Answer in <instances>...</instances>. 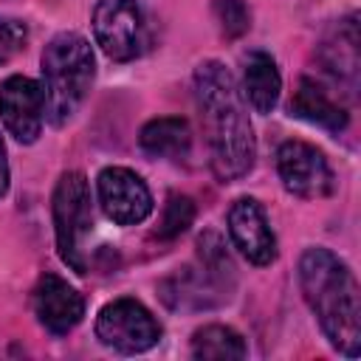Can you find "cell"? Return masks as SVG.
<instances>
[{
  "mask_svg": "<svg viewBox=\"0 0 361 361\" xmlns=\"http://www.w3.org/2000/svg\"><path fill=\"white\" fill-rule=\"evenodd\" d=\"M195 96H197L214 175L223 183L248 175L257 158V138L231 71L217 59L197 65Z\"/></svg>",
  "mask_w": 361,
  "mask_h": 361,
  "instance_id": "1",
  "label": "cell"
},
{
  "mask_svg": "<svg viewBox=\"0 0 361 361\" xmlns=\"http://www.w3.org/2000/svg\"><path fill=\"white\" fill-rule=\"evenodd\" d=\"M299 288L330 347L355 358L361 353V296L350 265L327 248H307L299 259Z\"/></svg>",
  "mask_w": 361,
  "mask_h": 361,
  "instance_id": "2",
  "label": "cell"
},
{
  "mask_svg": "<svg viewBox=\"0 0 361 361\" xmlns=\"http://www.w3.org/2000/svg\"><path fill=\"white\" fill-rule=\"evenodd\" d=\"M96 59L90 42L76 31H59L42 51V96L51 127L68 124L90 93Z\"/></svg>",
  "mask_w": 361,
  "mask_h": 361,
  "instance_id": "3",
  "label": "cell"
},
{
  "mask_svg": "<svg viewBox=\"0 0 361 361\" xmlns=\"http://www.w3.org/2000/svg\"><path fill=\"white\" fill-rule=\"evenodd\" d=\"M56 248L68 268L87 274V237L93 231V206L90 186L82 172H62L51 200Z\"/></svg>",
  "mask_w": 361,
  "mask_h": 361,
  "instance_id": "4",
  "label": "cell"
},
{
  "mask_svg": "<svg viewBox=\"0 0 361 361\" xmlns=\"http://www.w3.org/2000/svg\"><path fill=\"white\" fill-rule=\"evenodd\" d=\"M93 37L116 62H130L147 48V14L138 0H99L93 8Z\"/></svg>",
  "mask_w": 361,
  "mask_h": 361,
  "instance_id": "5",
  "label": "cell"
},
{
  "mask_svg": "<svg viewBox=\"0 0 361 361\" xmlns=\"http://www.w3.org/2000/svg\"><path fill=\"white\" fill-rule=\"evenodd\" d=\"M96 338L118 353H147L161 338L158 319L135 299H116L96 316Z\"/></svg>",
  "mask_w": 361,
  "mask_h": 361,
  "instance_id": "6",
  "label": "cell"
},
{
  "mask_svg": "<svg viewBox=\"0 0 361 361\" xmlns=\"http://www.w3.org/2000/svg\"><path fill=\"white\" fill-rule=\"evenodd\" d=\"M276 169L282 178V186L302 197V200H319L333 192V172L322 149L305 141H285L276 152Z\"/></svg>",
  "mask_w": 361,
  "mask_h": 361,
  "instance_id": "7",
  "label": "cell"
},
{
  "mask_svg": "<svg viewBox=\"0 0 361 361\" xmlns=\"http://www.w3.org/2000/svg\"><path fill=\"white\" fill-rule=\"evenodd\" d=\"M96 192L104 214L118 226H135L152 214V195L144 178L127 166L102 169L96 180Z\"/></svg>",
  "mask_w": 361,
  "mask_h": 361,
  "instance_id": "8",
  "label": "cell"
},
{
  "mask_svg": "<svg viewBox=\"0 0 361 361\" xmlns=\"http://www.w3.org/2000/svg\"><path fill=\"white\" fill-rule=\"evenodd\" d=\"M0 118L20 144H34L45 121L42 85L28 76H8L0 85Z\"/></svg>",
  "mask_w": 361,
  "mask_h": 361,
  "instance_id": "9",
  "label": "cell"
},
{
  "mask_svg": "<svg viewBox=\"0 0 361 361\" xmlns=\"http://www.w3.org/2000/svg\"><path fill=\"white\" fill-rule=\"evenodd\" d=\"M228 234L234 248L254 265H271L276 259V237L268 226L262 206L254 197H240L228 209Z\"/></svg>",
  "mask_w": 361,
  "mask_h": 361,
  "instance_id": "10",
  "label": "cell"
},
{
  "mask_svg": "<svg viewBox=\"0 0 361 361\" xmlns=\"http://www.w3.org/2000/svg\"><path fill=\"white\" fill-rule=\"evenodd\" d=\"M31 305H34V313H37L39 324L54 336L71 333L85 316L82 293L73 285H68V279H62L56 274H42L39 276V282L34 288V296H31Z\"/></svg>",
  "mask_w": 361,
  "mask_h": 361,
  "instance_id": "11",
  "label": "cell"
},
{
  "mask_svg": "<svg viewBox=\"0 0 361 361\" xmlns=\"http://www.w3.org/2000/svg\"><path fill=\"white\" fill-rule=\"evenodd\" d=\"M290 113L302 121H310L322 130H330V133H341L347 124H350V116L347 110L316 82V79H299L296 90H293V99H290Z\"/></svg>",
  "mask_w": 361,
  "mask_h": 361,
  "instance_id": "12",
  "label": "cell"
},
{
  "mask_svg": "<svg viewBox=\"0 0 361 361\" xmlns=\"http://www.w3.org/2000/svg\"><path fill=\"white\" fill-rule=\"evenodd\" d=\"M138 144L147 155L152 158H166V161H180L192 149V130L186 118L178 116H164L152 118L141 127Z\"/></svg>",
  "mask_w": 361,
  "mask_h": 361,
  "instance_id": "13",
  "label": "cell"
},
{
  "mask_svg": "<svg viewBox=\"0 0 361 361\" xmlns=\"http://www.w3.org/2000/svg\"><path fill=\"white\" fill-rule=\"evenodd\" d=\"M319 56L336 79L355 82V73H358V23H355V14L341 20L338 25H333L327 31V37L319 45Z\"/></svg>",
  "mask_w": 361,
  "mask_h": 361,
  "instance_id": "14",
  "label": "cell"
},
{
  "mask_svg": "<svg viewBox=\"0 0 361 361\" xmlns=\"http://www.w3.org/2000/svg\"><path fill=\"white\" fill-rule=\"evenodd\" d=\"M282 90V76L276 71L274 56L265 51H254L245 56V71H243V93L251 102L257 113H271L279 102Z\"/></svg>",
  "mask_w": 361,
  "mask_h": 361,
  "instance_id": "15",
  "label": "cell"
},
{
  "mask_svg": "<svg viewBox=\"0 0 361 361\" xmlns=\"http://www.w3.org/2000/svg\"><path fill=\"white\" fill-rule=\"evenodd\" d=\"M192 355L203 361H228V358H245L248 347L237 330L226 324H206L192 336Z\"/></svg>",
  "mask_w": 361,
  "mask_h": 361,
  "instance_id": "16",
  "label": "cell"
},
{
  "mask_svg": "<svg viewBox=\"0 0 361 361\" xmlns=\"http://www.w3.org/2000/svg\"><path fill=\"white\" fill-rule=\"evenodd\" d=\"M195 220V203L192 197L186 195H172L164 206V214H161V223H158V237L161 240H172L178 234H183Z\"/></svg>",
  "mask_w": 361,
  "mask_h": 361,
  "instance_id": "17",
  "label": "cell"
},
{
  "mask_svg": "<svg viewBox=\"0 0 361 361\" xmlns=\"http://www.w3.org/2000/svg\"><path fill=\"white\" fill-rule=\"evenodd\" d=\"M212 8H214V17L220 23V31L228 39H237L251 28V11L243 0H214Z\"/></svg>",
  "mask_w": 361,
  "mask_h": 361,
  "instance_id": "18",
  "label": "cell"
},
{
  "mask_svg": "<svg viewBox=\"0 0 361 361\" xmlns=\"http://www.w3.org/2000/svg\"><path fill=\"white\" fill-rule=\"evenodd\" d=\"M25 39H28L25 23H20L14 17H0V65L14 59L25 48Z\"/></svg>",
  "mask_w": 361,
  "mask_h": 361,
  "instance_id": "19",
  "label": "cell"
},
{
  "mask_svg": "<svg viewBox=\"0 0 361 361\" xmlns=\"http://www.w3.org/2000/svg\"><path fill=\"white\" fill-rule=\"evenodd\" d=\"M8 192V158H6V144L0 135V197Z\"/></svg>",
  "mask_w": 361,
  "mask_h": 361,
  "instance_id": "20",
  "label": "cell"
}]
</instances>
